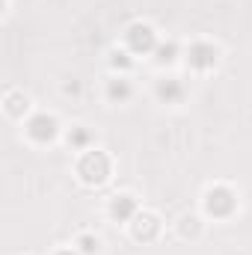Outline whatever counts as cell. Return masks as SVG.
I'll use <instances>...</instances> for the list:
<instances>
[{
  "label": "cell",
  "instance_id": "cell-1",
  "mask_svg": "<svg viewBox=\"0 0 252 255\" xmlns=\"http://www.w3.org/2000/svg\"><path fill=\"white\" fill-rule=\"evenodd\" d=\"M77 172L86 184H104L110 175V160L104 151H86L77 163Z\"/></svg>",
  "mask_w": 252,
  "mask_h": 255
},
{
  "label": "cell",
  "instance_id": "cell-4",
  "mask_svg": "<svg viewBox=\"0 0 252 255\" xmlns=\"http://www.w3.org/2000/svg\"><path fill=\"white\" fill-rule=\"evenodd\" d=\"M27 133H30L36 142H48V139L57 136V119L48 116V113H39V116H33V119L27 122Z\"/></svg>",
  "mask_w": 252,
  "mask_h": 255
},
{
  "label": "cell",
  "instance_id": "cell-13",
  "mask_svg": "<svg viewBox=\"0 0 252 255\" xmlns=\"http://www.w3.org/2000/svg\"><path fill=\"white\" fill-rule=\"evenodd\" d=\"M89 139V133L86 130H74V136H68V142H74V145H83Z\"/></svg>",
  "mask_w": 252,
  "mask_h": 255
},
{
  "label": "cell",
  "instance_id": "cell-7",
  "mask_svg": "<svg viewBox=\"0 0 252 255\" xmlns=\"http://www.w3.org/2000/svg\"><path fill=\"white\" fill-rule=\"evenodd\" d=\"M110 214H113L116 220H133V217H136V202H133V196H116L113 205H110Z\"/></svg>",
  "mask_w": 252,
  "mask_h": 255
},
{
  "label": "cell",
  "instance_id": "cell-15",
  "mask_svg": "<svg viewBox=\"0 0 252 255\" xmlns=\"http://www.w3.org/2000/svg\"><path fill=\"white\" fill-rule=\"evenodd\" d=\"M57 255H74V253H71V250H63V253H57Z\"/></svg>",
  "mask_w": 252,
  "mask_h": 255
},
{
  "label": "cell",
  "instance_id": "cell-5",
  "mask_svg": "<svg viewBox=\"0 0 252 255\" xmlns=\"http://www.w3.org/2000/svg\"><path fill=\"white\" fill-rule=\"evenodd\" d=\"M130 226H133V238L136 241H151L157 235V220L151 214H136Z\"/></svg>",
  "mask_w": 252,
  "mask_h": 255
},
{
  "label": "cell",
  "instance_id": "cell-14",
  "mask_svg": "<svg viewBox=\"0 0 252 255\" xmlns=\"http://www.w3.org/2000/svg\"><path fill=\"white\" fill-rule=\"evenodd\" d=\"M113 65H122V68H127V65H130V60H127L125 54H113Z\"/></svg>",
  "mask_w": 252,
  "mask_h": 255
},
{
  "label": "cell",
  "instance_id": "cell-2",
  "mask_svg": "<svg viewBox=\"0 0 252 255\" xmlns=\"http://www.w3.org/2000/svg\"><path fill=\"white\" fill-rule=\"evenodd\" d=\"M205 208L214 217H229L235 211V193L229 187H214V190L205 193Z\"/></svg>",
  "mask_w": 252,
  "mask_h": 255
},
{
  "label": "cell",
  "instance_id": "cell-8",
  "mask_svg": "<svg viewBox=\"0 0 252 255\" xmlns=\"http://www.w3.org/2000/svg\"><path fill=\"white\" fill-rule=\"evenodd\" d=\"M157 95H160V101L172 104V101H181L184 98V86L178 80H163V83H157Z\"/></svg>",
  "mask_w": 252,
  "mask_h": 255
},
{
  "label": "cell",
  "instance_id": "cell-9",
  "mask_svg": "<svg viewBox=\"0 0 252 255\" xmlns=\"http://www.w3.org/2000/svg\"><path fill=\"white\" fill-rule=\"evenodd\" d=\"M107 95L113 98V101H125L127 95H130V83L127 80H110V86H107Z\"/></svg>",
  "mask_w": 252,
  "mask_h": 255
},
{
  "label": "cell",
  "instance_id": "cell-6",
  "mask_svg": "<svg viewBox=\"0 0 252 255\" xmlns=\"http://www.w3.org/2000/svg\"><path fill=\"white\" fill-rule=\"evenodd\" d=\"M214 63H217V48H211V45H193L190 48V65L211 68Z\"/></svg>",
  "mask_w": 252,
  "mask_h": 255
},
{
  "label": "cell",
  "instance_id": "cell-10",
  "mask_svg": "<svg viewBox=\"0 0 252 255\" xmlns=\"http://www.w3.org/2000/svg\"><path fill=\"white\" fill-rule=\"evenodd\" d=\"M21 110H27V98H12V92H9V98H6V113H9V116H18Z\"/></svg>",
  "mask_w": 252,
  "mask_h": 255
},
{
  "label": "cell",
  "instance_id": "cell-11",
  "mask_svg": "<svg viewBox=\"0 0 252 255\" xmlns=\"http://www.w3.org/2000/svg\"><path fill=\"white\" fill-rule=\"evenodd\" d=\"M80 253H83V255L98 253V238H89V235H83V238H80Z\"/></svg>",
  "mask_w": 252,
  "mask_h": 255
},
{
  "label": "cell",
  "instance_id": "cell-3",
  "mask_svg": "<svg viewBox=\"0 0 252 255\" xmlns=\"http://www.w3.org/2000/svg\"><path fill=\"white\" fill-rule=\"evenodd\" d=\"M127 45L136 51V54H148V51H154L157 48V39H154V30L148 27V24H133V27H127Z\"/></svg>",
  "mask_w": 252,
  "mask_h": 255
},
{
  "label": "cell",
  "instance_id": "cell-12",
  "mask_svg": "<svg viewBox=\"0 0 252 255\" xmlns=\"http://www.w3.org/2000/svg\"><path fill=\"white\" fill-rule=\"evenodd\" d=\"M175 51H178L175 45H163V48H157V54H160L157 60H160V63H172V60H175Z\"/></svg>",
  "mask_w": 252,
  "mask_h": 255
}]
</instances>
